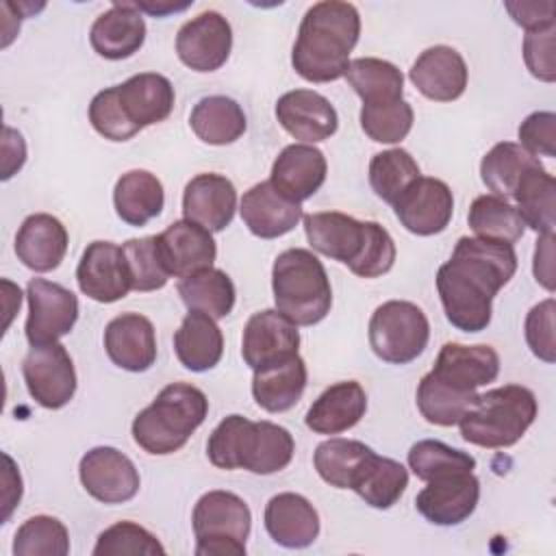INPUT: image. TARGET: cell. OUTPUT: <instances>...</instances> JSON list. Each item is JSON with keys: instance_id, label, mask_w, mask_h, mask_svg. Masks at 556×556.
I'll return each mask as SVG.
<instances>
[{"instance_id": "6da1fadb", "label": "cell", "mask_w": 556, "mask_h": 556, "mask_svg": "<svg viewBox=\"0 0 556 556\" xmlns=\"http://www.w3.org/2000/svg\"><path fill=\"white\" fill-rule=\"evenodd\" d=\"M517 271L513 243L460 237L447 263L437 271V291L447 321L463 332L491 324L493 298Z\"/></svg>"}, {"instance_id": "7a4b0ae2", "label": "cell", "mask_w": 556, "mask_h": 556, "mask_svg": "<svg viewBox=\"0 0 556 556\" xmlns=\"http://www.w3.org/2000/svg\"><path fill=\"white\" fill-rule=\"evenodd\" d=\"M361 35L354 4L324 0L313 4L298 28L291 65L308 83H332L345 76L350 52Z\"/></svg>"}, {"instance_id": "3957f363", "label": "cell", "mask_w": 556, "mask_h": 556, "mask_svg": "<svg viewBox=\"0 0 556 556\" xmlns=\"http://www.w3.org/2000/svg\"><path fill=\"white\" fill-rule=\"evenodd\" d=\"M302 219L311 248L361 278H378L395 263V243L378 222H358L339 211L308 213Z\"/></svg>"}, {"instance_id": "277c9868", "label": "cell", "mask_w": 556, "mask_h": 556, "mask_svg": "<svg viewBox=\"0 0 556 556\" xmlns=\"http://www.w3.org/2000/svg\"><path fill=\"white\" fill-rule=\"evenodd\" d=\"M295 452L287 428L271 421H250L243 415L224 417L211 432L206 456L217 469H245L258 476L282 471Z\"/></svg>"}, {"instance_id": "5b68a950", "label": "cell", "mask_w": 556, "mask_h": 556, "mask_svg": "<svg viewBox=\"0 0 556 556\" xmlns=\"http://www.w3.org/2000/svg\"><path fill=\"white\" fill-rule=\"evenodd\" d=\"M208 400L204 391L187 382H172L150 406L132 419L135 443L154 456L178 452L189 437L204 424Z\"/></svg>"}, {"instance_id": "8992f818", "label": "cell", "mask_w": 556, "mask_h": 556, "mask_svg": "<svg viewBox=\"0 0 556 556\" xmlns=\"http://www.w3.org/2000/svg\"><path fill=\"white\" fill-rule=\"evenodd\" d=\"M276 311L295 326L319 324L332 306V287L321 261L304 248L280 252L271 267Z\"/></svg>"}, {"instance_id": "52a82bcc", "label": "cell", "mask_w": 556, "mask_h": 556, "mask_svg": "<svg viewBox=\"0 0 556 556\" xmlns=\"http://www.w3.org/2000/svg\"><path fill=\"white\" fill-rule=\"evenodd\" d=\"M536 397L528 387L504 384L480 393L458 421L467 443L500 450L515 445L536 419Z\"/></svg>"}, {"instance_id": "ba28073f", "label": "cell", "mask_w": 556, "mask_h": 556, "mask_svg": "<svg viewBox=\"0 0 556 556\" xmlns=\"http://www.w3.org/2000/svg\"><path fill=\"white\" fill-rule=\"evenodd\" d=\"M198 556H241L252 528V515L243 497L230 491L204 493L191 515Z\"/></svg>"}, {"instance_id": "9c48e42d", "label": "cell", "mask_w": 556, "mask_h": 556, "mask_svg": "<svg viewBox=\"0 0 556 556\" xmlns=\"http://www.w3.org/2000/svg\"><path fill=\"white\" fill-rule=\"evenodd\" d=\"M428 339V317L413 302L389 300L369 319V345L384 363L406 365L415 361L426 350Z\"/></svg>"}, {"instance_id": "30bf717a", "label": "cell", "mask_w": 556, "mask_h": 556, "mask_svg": "<svg viewBox=\"0 0 556 556\" xmlns=\"http://www.w3.org/2000/svg\"><path fill=\"white\" fill-rule=\"evenodd\" d=\"M22 376L30 397L50 410L63 408L76 393V369L65 345H30L22 363Z\"/></svg>"}, {"instance_id": "8fae6325", "label": "cell", "mask_w": 556, "mask_h": 556, "mask_svg": "<svg viewBox=\"0 0 556 556\" xmlns=\"http://www.w3.org/2000/svg\"><path fill=\"white\" fill-rule=\"evenodd\" d=\"M28 317L26 339L30 345L56 343L70 334L78 319V298L59 282L33 278L26 287Z\"/></svg>"}, {"instance_id": "7c38bea8", "label": "cell", "mask_w": 556, "mask_h": 556, "mask_svg": "<svg viewBox=\"0 0 556 556\" xmlns=\"http://www.w3.org/2000/svg\"><path fill=\"white\" fill-rule=\"evenodd\" d=\"M85 491L102 504H124L139 493L141 478L135 463L109 445L91 447L78 465Z\"/></svg>"}, {"instance_id": "4fadbf2b", "label": "cell", "mask_w": 556, "mask_h": 556, "mask_svg": "<svg viewBox=\"0 0 556 556\" xmlns=\"http://www.w3.org/2000/svg\"><path fill=\"white\" fill-rule=\"evenodd\" d=\"M232 50V28L217 11L185 22L176 35V54L193 72L219 70Z\"/></svg>"}, {"instance_id": "5bb4252c", "label": "cell", "mask_w": 556, "mask_h": 556, "mask_svg": "<svg viewBox=\"0 0 556 556\" xmlns=\"http://www.w3.org/2000/svg\"><path fill=\"white\" fill-rule=\"evenodd\" d=\"M393 211L408 232L430 237L443 232L452 222L454 195L443 180L419 176L395 200Z\"/></svg>"}, {"instance_id": "9a60e30c", "label": "cell", "mask_w": 556, "mask_h": 556, "mask_svg": "<svg viewBox=\"0 0 556 556\" xmlns=\"http://www.w3.org/2000/svg\"><path fill=\"white\" fill-rule=\"evenodd\" d=\"M78 289L102 304L117 302L132 291L122 245L113 241H91L76 267Z\"/></svg>"}, {"instance_id": "2e32d148", "label": "cell", "mask_w": 556, "mask_h": 556, "mask_svg": "<svg viewBox=\"0 0 556 556\" xmlns=\"http://www.w3.org/2000/svg\"><path fill=\"white\" fill-rule=\"evenodd\" d=\"M480 500V480L473 471L430 480L415 497L424 519L434 526H458L471 517Z\"/></svg>"}, {"instance_id": "e0dca14e", "label": "cell", "mask_w": 556, "mask_h": 556, "mask_svg": "<svg viewBox=\"0 0 556 556\" xmlns=\"http://www.w3.org/2000/svg\"><path fill=\"white\" fill-rule=\"evenodd\" d=\"M298 326L276 308L254 313L243 328L241 356L252 371L298 354Z\"/></svg>"}, {"instance_id": "ac0fdd59", "label": "cell", "mask_w": 556, "mask_h": 556, "mask_svg": "<svg viewBox=\"0 0 556 556\" xmlns=\"http://www.w3.org/2000/svg\"><path fill=\"white\" fill-rule=\"evenodd\" d=\"M278 124L302 143H317L332 137L339 128V115L328 98L313 89H293L276 102Z\"/></svg>"}, {"instance_id": "d6986e66", "label": "cell", "mask_w": 556, "mask_h": 556, "mask_svg": "<svg viewBox=\"0 0 556 556\" xmlns=\"http://www.w3.org/2000/svg\"><path fill=\"white\" fill-rule=\"evenodd\" d=\"M156 239L169 276L182 280L198 271L211 269L215 263L217 245L213 235L195 222L178 219L156 235Z\"/></svg>"}, {"instance_id": "ffe728a7", "label": "cell", "mask_w": 556, "mask_h": 556, "mask_svg": "<svg viewBox=\"0 0 556 556\" xmlns=\"http://www.w3.org/2000/svg\"><path fill=\"white\" fill-rule=\"evenodd\" d=\"M467 63L450 46L426 48L408 70L410 83L421 96L434 102H452L465 93Z\"/></svg>"}, {"instance_id": "44dd1931", "label": "cell", "mask_w": 556, "mask_h": 556, "mask_svg": "<svg viewBox=\"0 0 556 556\" xmlns=\"http://www.w3.org/2000/svg\"><path fill=\"white\" fill-rule=\"evenodd\" d=\"M104 350L113 365L139 374L156 361V332L148 317L122 313L104 328Z\"/></svg>"}, {"instance_id": "7402d4cb", "label": "cell", "mask_w": 556, "mask_h": 556, "mask_svg": "<svg viewBox=\"0 0 556 556\" xmlns=\"http://www.w3.org/2000/svg\"><path fill=\"white\" fill-rule=\"evenodd\" d=\"M237 211V189L222 174L193 176L182 193V215L189 222L219 232L230 226Z\"/></svg>"}, {"instance_id": "603a6c76", "label": "cell", "mask_w": 556, "mask_h": 556, "mask_svg": "<svg viewBox=\"0 0 556 556\" xmlns=\"http://www.w3.org/2000/svg\"><path fill=\"white\" fill-rule=\"evenodd\" d=\"M239 211L248 230L261 239L282 237L304 217L302 206L282 195L269 180L250 187L241 198Z\"/></svg>"}, {"instance_id": "cb8c5ba5", "label": "cell", "mask_w": 556, "mask_h": 556, "mask_svg": "<svg viewBox=\"0 0 556 556\" xmlns=\"http://www.w3.org/2000/svg\"><path fill=\"white\" fill-rule=\"evenodd\" d=\"M430 374L454 389L476 391L497 378L500 356L491 345H463L450 341L439 350Z\"/></svg>"}, {"instance_id": "d4e9b609", "label": "cell", "mask_w": 556, "mask_h": 556, "mask_svg": "<svg viewBox=\"0 0 556 556\" xmlns=\"http://www.w3.org/2000/svg\"><path fill=\"white\" fill-rule=\"evenodd\" d=\"M146 41V22L135 2H115L96 17L89 30L91 48L109 59L122 61L132 56Z\"/></svg>"}, {"instance_id": "484cf974", "label": "cell", "mask_w": 556, "mask_h": 556, "mask_svg": "<svg viewBox=\"0 0 556 556\" xmlns=\"http://www.w3.org/2000/svg\"><path fill=\"white\" fill-rule=\"evenodd\" d=\"M265 530L274 543L302 549L315 543L319 534V515L315 506L300 493H278L265 506Z\"/></svg>"}, {"instance_id": "4316f807", "label": "cell", "mask_w": 556, "mask_h": 556, "mask_svg": "<svg viewBox=\"0 0 556 556\" xmlns=\"http://www.w3.org/2000/svg\"><path fill=\"white\" fill-rule=\"evenodd\" d=\"M326 172L328 165L321 150L308 143H291L276 156L269 182L282 195L300 204L319 191L326 180Z\"/></svg>"}, {"instance_id": "83f0119b", "label": "cell", "mask_w": 556, "mask_h": 556, "mask_svg": "<svg viewBox=\"0 0 556 556\" xmlns=\"http://www.w3.org/2000/svg\"><path fill=\"white\" fill-rule=\"evenodd\" d=\"M67 230L50 213L28 215L15 235V254L24 267L33 271H52L67 252Z\"/></svg>"}, {"instance_id": "f1b7e54d", "label": "cell", "mask_w": 556, "mask_h": 556, "mask_svg": "<svg viewBox=\"0 0 556 556\" xmlns=\"http://www.w3.org/2000/svg\"><path fill=\"white\" fill-rule=\"evenodd\" d=\"M115 87L124 113L139 130L165 122L174 109L176 93L163 74L141 72Z\"/></svg>"}, {"instance_id": "f546056e", "label": "cell", "mask_w": 556, "mask_h": 556, "mask_svg": "<svg viewBox=\"0 0 556 556\" xmlns=\"http://www.w3.org/2000/svg\"><path fill=\"white\" fill-rule=\"evenodd\" d=\"M367 410L365 389L356 380L328 387L308 408L304 421L317 434H339L354 428Z\"/></svg>"}, {"instance_id": "4dcf8cb0", "label": "cell", "mask_w": 556, "mask_h": 556, "mask_svg": "<svg viewBox=\"0 0 556 556\" xmlns=\"http://www.w3.org/2000/svg\"><path fill=\"white\" fill-rule=\"evenodd\" d=\"M306 363L300 354L254 369L252 397L267 413L293 408L306 389Z\"/></svg>"}, {"instance_id": "1f68e13d", "label": "cell", "mask_w": 556, "mask_h": 556, "mask_svg": "<svg viewBox=\"0 0 556 556\" xmlns=\"http://www.w3.org/2000/svg\"><path fill=\"white\" fill-rule=\"evenodd\" d=\"M174 350L185 369L208 371L224 354V337L213 317L189 311L174 332Z\"/></svg>"}, {"instance_id": "d6a6232c", "label": "cell", "mask_w": 556, "mask_h": 556, "mask_svg": "<svg viewBox=\"0 0 556 556\" xmlns=\"http://www.w3.org/2000/svg\"><path fill=\"white\" fill-rule=\"evenodd\" d=\"M165 204L161 180L148 169H130L122 174L113 189V206L122 222L128 226H146L159 217Z\"/></svg>"}, {"instance_id": "836d02e7", "label": "cell", "mask_w": 556, "mask_h": 556, "mask_svg": "<svg viewBox=\"0 0 556 556\" xmlns=\"http://www.w3.org/2000/svg\"><path fill=\"white\" fill-rule=\"evenodd\" d=\"M195 137L208 146L235 143L248 128L245 113L228 96H206L195 102L189 115Z\"/></svg>"}, {"instance_id": "e575fe53", "label": "cell", "mask_w": 556, "mask_h": 556, "mask_svg": "<svg viewBox=\"0 0 556 556\" xmlns=\"http://www.w3.org/2000/svg\"><path fill=\"white\" fill-rule=\"evenodd\" d=\"M406 486H408L406 467L393 458L378 456L376 452H371L365 458V463L361 465L352 482V491H356L358 497L365 500V504L380 510L391 508L402 497Z\"/></svg>"}, {"instance_id": "d590c367", "label": "cell", "mask_w": 556, "mask_h": 556, "mask_svg": "<svg viewBox=\"0 0 556 556\" xmlns=\"http://www.w3.org/2000/svg\"><path fill=\"white\" fill-rule=\"evenodd\" d=\"M517 213L523 226L539 235L554 232L556 226V180L543 165H534L519 180L515 195Z\"/></svg>"}, {"instance_id": "8d00e7d4", "label": "cell", "mask_w": 556, "mask_h": 556, "mask_svg": "<svg viewBox=\"0 0 556 556\" xmlns=\"http://www.w3.org/2000/svg\"><path fill=\"white\" fill-rule=\"evenodd\" d=\"M534 165H541V161L528 154L519 143L500 141L482 156L480 176L493 195L508 200L515 195L519 180Z\"/></svg>"}, {"instance_id": "74e56055", "label": "cell", "mask_w": 556, "mask_h": 556, "mask_svg": "<svg viewBox=\"0 0 556 556\" xmlns=\"http://www.w3.org/2000/svg\"><path fill=\"white\" fill-rule=\"evenodd\" d=\"M178 295L189 311L222 319L232 311L237 291L226 271L211 267L182 278L178 282Z\"/></svg>"}, {"instance_id": "f35d334b", "label": "cell", "mask_w": 556, "mask_h": 556, "mask_svg": "<svg viewBox=\"0 0 556 556\" xmlns=\"http://www.w3.org/2000/svg\"><path fill=\"white\" fill-rule=\"evenodd\" d=\"M345 78L350 87L358 93L363 104L402 100L404 76L402 72L382 59L358 56L348 63Z\"/></svg>"}, {"instance_id": "ab89813d", "label": "cell", "mask_w": 556, "mask_h": 556, "mask_svg": "<svg viewBox=\"0 0 556 556\" xmlns=\"http://www.w3.org/2000/svg\"><path fill=\"white\" fill-rule=\"evenodd\" d=\"M415 397H417V408L428 424L450 428L465 417V413L478 400V393L454 389L428 371L419 380Z\"/></svg>"}, {"instance_id": "60d3db41", "label": "cell", "mask_w": 556, "mask_h": 556, "mask_svg": "<svg viewBox=\"0 0 556 556\" xmlns=\"http://www.w3.org/2000/svg\"><path fill=\"white\" fill-rule=\"evenodd\" d=\"M374 450L356 439H328L315 447L313 465L324 482L334 489H352V482Z\"/></svg>"}, {"instance_id": "b9f144b4", "label": "cell", "mask_w": 556, "mask_h": 556, "mask_svg": "<svg viewBox=\"0 0 556 556\" xmlns=\"http://www.w3.org/2000/svg\"><path fill=\"white\" fill-rule=\"evenodd\" d=\"M469 228L476 232V237L502 241V243H515L523 237V222L517 213V208L493 193L478 195L467 213Z\"/></svg>"}, {"instance_id": "7bdbcfd3", "label": "cell", "mask_w": 556, "mask_h": 556, "mask_svg": "<svg viewBox=\"0 0 556 556\" xmlns=\"http://www.w3.org/2000/svg\"><path fill=\"white\" fill-rule=\"evenodd\" d=\"M421 176L417 161L402 148H391L374 154L369 161V185L374 193L395 204V200Z\"/></svg>"}, {"instance_id": "ee69618b", "label": "cell", "mask_w": 556, "mask_h": 556, "mask_svg": "<svg viewBox=\"0 0 556 556\" xmlns=\"http://www.w3.org/2000/svg\"><path fill=\"white\" fill-rule=\"evenodd\" d=\"M408 467L413 473L430 482L450 473H463L476 469V458L463 450H456L437 439H421L408 450Z\"/></svg>"}, {"instance_id": "f6af8a7d", "label": "cell", "mask_w": 556, "mask_h": 556, "mask_svg": "<svg viewBox=\"0 0 556 556\" xmlns=\"http://www.w3.org/2000/svg\"><path fill=\"white\" fill-rule=\"evenodd\" d=\"M122 252L132 291H156L167 285L169 271L165 267L156 235L128 239L122 245Z\"/></svg>"}, {"instance_id": "bcb514c9", "label": "cell", "mask_w": 556, "mask_h": 556, "mask_svg": "<svg viewBox=\"0 0 556 556\" xmlns=\"http://www.w3.org/2000/svg\"><path fill=\"white\" fill-rule=\"evenodd\" d=\"M15 556H67L70 532L56 517L35 515L26 519L13 541Z\"/></svg>"}, {"instance_id": "7dc6e473", "label": "cell", "mask_w": 556, "mask_h": 556, "mask_svg": "<svg viewBox=\"0 0 556 556\" xmlns=\"http://www.w3.org/2000/svg\"><path fill=\"white\" fill-rule=\"evenodd\" d=\"M413 106L406 100L369 102L361 106V128L378 143H397L413 128Z\"/></svg>"}, {"instance_id": "c3c4849f", "label": "cell", "mask_w": 556, "mask_h": 556, "mask_svg": "<svg viewBox=\"0 0 556 556\" xmlns=\"http://www.w3.org/2000/svg\"><path fill=\"white\" fill-rule=\"evenodd\" d=\"M124 554H141V556H163L165 547L161 541L141 528L135 521H117L104 532H100L93 556H124Z\"/></svg>"}, {"instance_id": "681fc988", "label": "cell", "mask_w": 556, "mask_h": 556, "mask_svg": "<svg viewBox=\"0 0 556 556\" xmlns=\"http://www.w3.org/2000/svg\"><path fill=\"white\" fill-rule=\"evenodd\" d=\"M89 122L93 130L109 141H128L139 132V128L124 113L115 85L93 96L89 104Z\"/></svg>"}, {"instance_id": "f907efd6", "label": "cell", "mask_w": 556, "mask_h": 556, "mask_svg": "<svg viewBox=\"0 0 556 556\" xmlns=\"http://www.w3.org/2000/svg\"><path fill=\"white\" fill-rule=\"evenodd\" d=\"M554 298H547L534 304L526 315V341L530 352L543 361H556V341H554Z\"/></svg>"}, {"instance_id": "816d5d0a", "label": "cell", "mask_w": 556, "mask_h": 556, "mask_svg": "<svg viewBox=\"0 0 556 556\" xmlns=\"http://www.w3.org/2000/svg\"><path fill=\"white\" fill-rule=\"evenodd\" d=\"M554 33L556 24L547 28L526 30L523 37V61L530 74L543 83L556 80V65H554Z\"/></svg>"}, {"instance_id": "f5cc1de1", "label": "cell", "mask_w": 556, "mask_h": 556, "mask_svg": "<svg viewBox=\"0 0 556 556\" xmlns=\"http://www.w3.org/2000/svg\"><path fill=\"white\" fill-rule=\"evenodd\" d=\"M519 146L532 156H556V115L534 111L519 126Z\"/></svg>"}, {"instance_id": "db71d44e", "label": "cell", "mask_w": 556, "mask_h": 556, "mask_svg": "<svg viewBox=\"0 0 556 556\" xmlns=\"http://www.w3.org/2000/svg\"><path fill=\"white\" fill-rule=\"evenodd\" d=\"M506 11L510 13L513 22L523 26L526 30L547 28L554 26V2H506Z\"/></svg>"}, {"instance_id": "11a10c76", "label": "cell", "mask_w": 556, "mask_h": 556, "mask_svg": "<svg viewBox=\"0 0 556 556\" xmlns=\"http://www.w3.org/2000/svg\"><path fill=\"white\" fill-rule=\"evenodd\" d=\"M532 269H534L536 282L552 293L554 291V232L539 235Z\"/></svg>"}, {"instance_id": "9f6ffc18", "label": "cell", "mask_w": 556, "mask_h": 556, "mask_svg": "<svg viewBox=\"0 0 556 556\" xmlns=\"http://www.w3.org/2000/svg\"><path fill=\"white\" fill-rule=\"evenodd\" d=\"M26 161V143L17 130L4 126L2 139V180H9Z\"/></svg>"}, {"instance_id": "6f0895ef", "label": "cell", "mask_w": 556, "mask_h": 556, "mask_svg": "<svg viewBox=\"0 0 556 556\" xmlns=\"http://www.w3.org/2000/svg\"><path fill=\"white\" fill-rule=\"evenodd\" d=\"M135 7L139 11H146L150 15H167V13H176V11H185L189 7V2H182V4H174V2H135Z\"/></svg>"}]
</instances>
